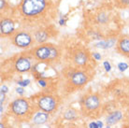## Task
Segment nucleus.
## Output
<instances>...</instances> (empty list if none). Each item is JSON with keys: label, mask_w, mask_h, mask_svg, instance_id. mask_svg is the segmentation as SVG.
<instances>
[{"label": "nucleus", "mask_w": 129, "mask_h": 128, "mask_svg": "<svg viewBox=\"0 0 129 128\" xmlns=\"http://www.w3.org/2000/svg\"><path fill=\"white\" fill-rule=\"evenodd\" d=\"M51 7L50 0H22L17 10L23 21L34 23L45 19Z\"/></svg>", "instance_id": "1"}, {"label": "nucleus", "mask_w": 129, "mask_h": 128, "mask_svg": "<svg viewBox=\"0 0 129 128\" xmlns=\"http://www.w3.org/2000/svg\"><path fill=\"white\" fill-rule=\"evenodd\" d=\"M29 52L34 59L39 62H45V63L55 61L60 56L59 48L51 43H43L36 47H33Z\"/></svg>", "instance_id": "2"}, {"label": "nucleus", "mask_w": 129, "mask_h": 128, "mask_svg": "<svg viewBox=\"0 0 129 128\" xmlns=\"http://www.w3.org/2000/svg\"><path fill=\"white\" fill-rule=\"evenodd\" d=\"M10 113L21 120L29 119L35 113L32 111V104L28 99L17 98L13 100L10 105Z\"/></svg>", "instance_id": "3"}, {"label": "nucleus", "mask_w": 129, "mask_h": 128, "mask_svg": "<svg viewBox=\"0 0 129 128\" xmlns=\"http://www.w3.org/2000/svg\"><path fill=\"white\" fill-rule=\"evenodd\" d=\"M68 83L72 89H79L83 87L90 80V75L87 71L81 68L73 69L67 74Z\"/></svg>", "instance_id": "4"}, {"label": "nucleus", "mask_w": 129, "mask_h": 128, "mask_svg": "<svg viewBox=\"0 0 129 128\" xmlns=\"http://www.w3.org/2000/svg\"><path fill=\"white\" fill-rule=\"evenodd\" d=\"M59 100L56 96L50 93H41L36 99V107L42 111L52 113L58 108Z\"/></svg>", "instance_id": "5"}, {"label": "nucleus", "mask_w": 129, "mask_h": 128, "mask_svg": "<svg viewBox=\"0 0 129 128\" xmlns=\"http://www.w3.org/2000/svg\"><path fill=\"white\" fill-rule=\"evenodd\" d=\"M11 41L17 48L27 50L35 44L33 34L27 30H17L11 37Z\"/></svg>", "instance_id": "6"}, {"label": "nucleus", "mask_w": 129, "mask_h": 128, "mask_svg": "<svg viewBox=\"0 0 129 128\" xmlns=\"http://www.w3.org/2000/svg\"><path fill=\"white\" fill-rule=\"evenodd\" d=\"M71 59L76 68H84L85 67H87L91 60L90 52L84 48L76 49L72 52Z\"/></svg>", "instance_id": "7"}, {"label": "nucleus", "mask_w": 129, "mask_h": 128, "mask_svg": "<svg viewBox=\"0 0 129 128\" xmlns=\"http://www.w3.org/2000/svg\"><path fill=\"white\" fill-rule=\"evenodd\" d=\"M33 56L28 52L27 54H21L14 61V68L19 73H25L33 68L32 67Z\"/></svg>", "instance_id": "8"}, {"label": "nucleus", "mask_w": 129, "mask_h": 128, "mask_svg": "<svg viewBox=\"0 0 129 128\" xmlns=\"http://www.w3.org/2000/svg\"><path fill=\"white\" fill-rule=\"evenodd\" d=\"M100 105H101L100 97L95 93H89L82 98V108L84 111H86L87 113L96 111L100 108Z\"/></svg>", "instance_id": "9"}, {"label": "nucleus", "mask_w": 129, "mask_h": 128, "mask_svg": "<svg viewBox=\"0 0 129 128\" xmlns=\"http://www.w3.org/2000/svg\"><path fill=\"white\" fill-rule=\"evenodd\" d=\"M15 21L12 17H3L0 21V34L4 38H11L16 32Z\"/></svg>", "instance_id": "10"}, {"label": "nucleus", "mask_w": 129, "mask_h": 128, "mask_svg": "<svg viewBox=\"0 0 129 128\" xmlns=\"http://www.w3.org/2000/svg\"><path fill=\"white\" fill-rule=\"evenodd\" d=\"M116 49L122 55L129 57V36H121L116 43Z\"/></svg>", "instance_id": "11"}, {"label": "nucleus", "mask_w": 129, "mask_h": 128, "mask_svg": "<svg viewBox=\"0 0 129 128\" xmlns=\"http://www.w3.org/2000/svg\"><path fill=\"white\" fill-rule=\"evenodd\" d=\"M33 37H34V40H35L36 44H43V43H46V41L50 39V33L47 29L39 28L35 30Z\"/></svg>", "instance_id": "12"}, {"label": "nucleus", "mask_w": 129, "mask_h": 128, "mask_svg": "<svg viewBox=\"0 0 129 128\" xmlns=\"http://www.w3.org/2000/svg\"><path fill=\"white\" fill-rule=\"evenodd\" d=\"M49 120V113L42 110H38L34 113V116L32 117V121L35 124H43Z\"/></svg>", "instance_id": "13"}, {"label": "nucleus", "mask_w": 129, "mask_h": 128, "mask_svg": "<svg viewBox=\"0 0 129 128\" xmlns=\"http://www.w3.org/2000/svg\"><path fill=\"white\" fill-rule=\"evenodd\" d=\"M122 118H123V113L120 110H115L109 114V116L106 119V122L108 125L116 124L117 122L122 120Z\"/></svg>", "instance_id": "14"}, {"label": "nucleus", "mask_w": 129, "mask_h": 128, "mask_svg": "<svg viewBox=\"0 0 129 128\" xmlns=\"http://www.w3.org/2000/svg\"><path fill=\"white\" fill-rule=\"evenodd\" d=\"M96 22L99 24H106L109 22V15L105 12H100L96 15Z\"/></svg>", "instance_id": "15"}, {"label": "nucleus", "mask_w": 129, "mask_h": 128, "mask_svg": "<svg viewBox=\"0 0 129 128\" xmlns=\"http://www.w3.org/2000/svg\"><path fill=\"white\" fill-rule=\"evenodd\" d=\"M76 112H75V110H73V109H68V110H67L66 111V113H64V119L66 120H68V121H70V120H74L75 118H76Z\"/></svg>", "instance_id": "16"}, {"label": "nucleus", "mask_w": 129, "mask_h": 128, "mask_svg": "<svg viewBox=\"0 0 129 128\" xmlns=\"http://www.w3.org/2000/svg\"><path fill=\"white\" fill-rule=\"evenodd\" d=\"M116 6L119 8H128L129 7V0H115Z\"/></svg>", "instance_id": "17"}, {"label": "nucleus", "mask_w": 129, "mask_h": 128, "mask_svg": "<svg viewBox=\"0 0 129 128\" xmlns=\"http://www.w3.org/2000/svg\"><path fill=\"white\" fill-rule=\"evenodd\" d=\"M116 43H117L116 39H109L108 40H106V47H105V49L112 48Z\"/></svg>", "instance_id": "18"}, {"label": "nucleus", "mask_w": 129, "mask_h": 128, "mask_svg": "<svg viewBox=\"0 0 129 128\" xmlns=\"http://www.w3.org/2000/svg\"><path fill=\"white\" fill-rule=\"evenodd\" d=\"M128 68V65L126 64V63H119L118 64V69H119L121 72H124Z\"/></svg>", "instance_id": "19"}, {"label": "nucleus", "mask_w": 129, "mask_h": 128, "mask_svg": "<svg viewBox=\"0 0 129 128\" xmlns=\"http://www.w3.org/2000/svg\"><path fill=\"white\" fill-rule=\"evenodd\" d=\"M30 80H19L18 81V84H19L21 87H25L27 85H29Z\"/></svg>", "instance_id": "20"}, {"label": "nucleus", "mask_w": 129, "mask_h": 128, "mask_svg": "<svg viewBox=\"0 0 129 128\" xmlns=\"http://www.w3.org/2000/svg\"><path fill=\"white\" fill-rule=\"evenodd\" d=\"M103 66H104V67H105V70H106L107 72H110V71L111 70V66H110V62L105 61L103 63Z\"/></svg>", "instance_id": "21"}, {"label": "nucleus", "mask_w": 129, "mask_h": 128, "mask_svg": "<svg viewBox=\"0 0 129 128\" xmlns=\"http://www.w3.org/2000/svg\"><path fill=\"white\" fill-rule=\"evenodd\" d=\"M6 8H7L6 0H0V10H1V11H4Z\"/></svg>", "instance_id": "22"}, {"label": "nucleus", "mask_w": 129, "mask_h": 128, "mask_svg": "<svg viewBox=\"0 0 129 128\" xmlns=\"http://www.w3.org/2000/svg\"><path fill=\"white\" fill-rule=\"evenodd\" d=\"M38 83H39V86L42 87V88H45V87L47 86V81H46L45 80H42V79L39 80V81H38Z\"/></svg>", "instance_id": "23"}, {"label": "nucleus", "mask_w": 129, "mask_h": 128, "mask_svg": "<svg viewBox=\"0 0 129 128\" xmlns=\"http://www.w3.org/2000/svg\"><path fill=\"white\" fill-rule=\"evenodd\" d=\"M92 56H93V58H94L95 61L101 60V55H100V53H98V52H94V53L92 54Z\"/></svg>", "instance_id": "24"}, {"label": "nucleus", "mask_w": 129, "mask_h": 128, "mask_svg": "<svg viewBox=\"0 0 129 128\" xmlns=\"http://www.w3.org/2000/svg\"><path fill=\"white\" fill-rule=\"evenodd\" d=\"M16 93L20 95H23L24 93V90H23V87H18L16 88Z\"/></svg>", "instance_id": "25"}, {"label": "nucleus", "mask_w": 129, "mask_h": 128, "mask_svg": "<svg viewBox=\"0 0 129 128\" xmlns=\"http://www.w3.org/2000/svg\"><path fill=\"white\" fill-rule=\"evenodd\" d=\"M89 126H90V128H99V127H98V124H97V122H91Z\"/></svg>", "instance_id": "26"}, {"label": "nucleus", "mask_w": 129, "mask_h": 128, "mask_svg": "<svg viewBox=\"0 0 129 128\" xmlns=\"http://www.w3.org/2000/svg\"><path fill=\"white\" fill-rule=\"evenodd\" d=\"M4 100H5V93L1 92V101H0V104H1V106L3 105Z\"/></svg>", "instance_id": "27"}, {"label": "nucleus", "mask_w": 129, "mask_h": 128, "mask_svg": "<svg viewBox=\"0 0 129 128\" xmlns=\"http://www.w3.org/2000/svg\"><path fill=\"white\" fill-rule=\"evenodd\" d=\"M1 92H3V93H6L7 92H8V87L5 86V85H3V86L1 87Z\"/></svg>", "instance_id": "28"}, {"label": "nucleus", "mask_w": 129, "mask_h": 128, "mask_svg": "<svg viewBox=\"0 0 129 128\" xmlns=\"http://www.w3.org/2000/svg\"><path fill=\"white\" fill-rule=\"evenodd\" d=\"M59 24H60V25H64V24H66V19L59 20Z\"/></svg>", "instance_id": "29"}, {"label": "nucleus", "mask_w": 129, "mask_h": 128, "mask_svg": "<svg viewBox=\"0 0 129 128\" xmlns=\"http://www.w3.org/2000/svg\"><path fill=\"white\" fill-rule=\"evenodd\" d=\"M97 124H98V127L99 128H102V126H103V123L101 122H97Z\"/></svg>", "instance_id": "30"}, {"label": "nucleus", "mask_w": 129, "mask_h": 128, "mask_svg": "<svg viewBox=\"0 0 129 128\" xmlns=\"http://www.w3.org/2000/svg\"><path fill=\"white\" fill-rule=\"evenodd\" d=\"M126 119H127V122H129V109L127 110V113H126Z\"/></svg>", "instance_id": "31"}, {"label": "nucleus", "mask_w": 129, "mask_h": 128, "mask_svg": "<svg viewBox=\"0 0 129 128\" xmlns=\"http://www.w3.org/2000/svg\"><path fill=\"white\" fill-rule=\"evenodd\" d=\"M0 127H1V128H5V126H4L3 123H1V124H0Z\"/></svg>", "instance_id": "32"}, {"label": "nucleus", "mask_w": 129, "mask_h": 128, "mask_svg": "<svg viewBox=\"0 0 129 128\" xmlns=\"http://www.w3.org/2000/svg\"><path fill=\"white\" fill-rule=\"evenodd\" d=\"M123 128H129V124L128 125H125V126H124V127H123Z\"/></svg>", "instance_id": "33"}, {"label": "nucleus", "mask_w": 129, "mask_h": 128, "mask_svg": "<svg viewBox=\"0 0 129 128\" xmlns=\"http://www.w3.org/2000/svg\"><path fill=\"white\" fill-rule=\"evenodd\" d=\"M108 128H110V127H108Z\"/></svg>", "instance_id": "34"}, {"label": "nucleus", "mask_w": 129, "mask_h": 128, "mask_svg": "<svg viewBox=\"0 0 129 128\" xmlns=\"http://www.w3.org/2000/svg\"><path fill=\"white\" fill-rule=\"evenodd\" d=\"M77 128H79V127H77Z\"/></svg>", "instance_id": "35"}]
</instances>
